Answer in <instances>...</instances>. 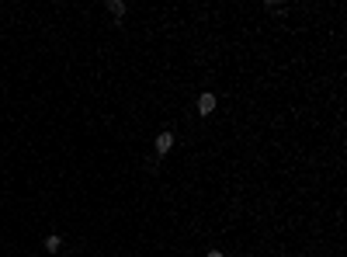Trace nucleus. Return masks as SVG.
I'll list each match as a JSON object with an SVG mask.
<instances>
[{
	"label": "nucleus",
	"instance_id": "1",
	"mask_svg": "<svg viewBox=\"0 0 347 257\" xmlns=\"http://www.w3.org/2000/svg\"><path fill=\"white\" fill-rule=\"evenodd\" d=\"M215 111V94H201L198 98V115H212Z\"/></svg>",
	"mask_w": 347,
	"mask_h": 257
},
{
	"label": "nucleus",
	"instance_id": "2",
	"mask_svg": "<svg viewBox=\"0 0 347 257\" xmlns=\"http://www.w3.org/2000/svg\"><path fill=\"white\" fill-rule=\"evenodd\" d=\"M170 146H174V132H160V136H156V153H160V157H163Z\"/></svg>",
	"mask_w": 347,
	"mask_h": 257
},
{
	"label": "nucleus",
	"instance_id": "3",
	"mask_svg": "<svg viewBox=\"0 0 347 257\" xmlns=\"http://www.w3.org/2000/svg\"><path fill=\"white\" fill-rule=\"evenodd\" d=\"M59 247H63V240H59L56 233H52V237H45V250H49V254H56Z\"/></svg>",
	"mask_w": 347,
	"mask_h": 257
},
{
	"label": "nucleus",
	"instance_id": "4",
	"mask_svg": "<svg viewBox=\"0 0 347 257\" xmlns=\"http://www.w3.org/2000/svg\"><path fill=\"white\" fill-rule=\"evenodd\" d=\"M108 11H111L115 18H122V14H125V4H122V0H108Z\"/></svg>",
	"mask_w": 347,
	"mask_h": 257
},
{
	"label": "nucleus",
	"instance_id": "5",
	"mask_svg": "<svg viewBox=\"0 0 347 257\" xmlns=\"http://www.w3.org/2000/svg\"><path fill=\"white\" fill-rule=\"evenodd\" d=\"M209 257H222V250H209Z\"/></svg>",
	"mask_w": 347,
	"mask_h": 257
}]
</instances>
